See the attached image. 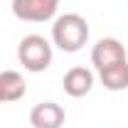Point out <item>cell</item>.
<instances>
[{
	"mask_svg": "<svg viewBox=\"0 0 128 128\" xmlns=\"http://www.w3.org/2000/svg\"><path fill=\"white\" fill-rule=\"evenodd\" d=\"M52 40L62 52H79L89 40V25L81 15H62L52 27Z\"/></svg>",
	"mask_w": 128,
	"mask_h": 128,
	"instance_id": "6da1fadb",
	"label": "cell"
},
{
	"mask_svg": "<svg viewBox=\"0 0 128 128\" xmlns=\"http://www.w3.org/2000/svg\"><path fill=\"white\" fill-rule=\"evenodd\" d=\"M17 59L27 72H44L52 64V44L40 34H27L17 44Z\"/></svg>",
	"mask_w": 128,
	"mask_h": 128,
	"instance_id": "7a4b0ae2",
	"label": "cell"
},
{
	"mask_svg": "<svg viewBox=\"0 0 128 128\" xmlns=\"http://www.w3.org/2000/svg\"><path fill=\"white\" fill-rule=\"evenodd\" d=\"M59 0H12V12L25 22H47L57 15Z\"/></svg>",
	"mask_w": 128,
	"mask_h": 128,
	"instance_id": "3957f363",
	"label": "cell"
},
{
	"mask_svg": "<svg viewBox=\"0 0 128 128\" xmlns=\"http://www.w3.org/2000/svg\"><path fill=\"white\" fill-rule=\"evenodd\" d=\"M91 62H94V66L98 69V72H104V69H108V66H113V64L126 62V49H123V44H121L118 40L106 37V40H101V42L94 47Z\"/></svg>",
	"mask_w": 128,
	"mask_h": 128,
	"instance_id": "277c9868",
	"label": "cell"
},
{
	"mask_svg": "<svg viewBox=\"0 0 128 128\" xmlns=\"http://www.w3.org/2000/svg\"><path fill=\"white\" fill-rule=\"evenodd\" d=\"M30 123L34 128H62L64 108L54 101H42L30 111Z\"/></svg>",
	"mask_w": 128,
	"mask_h": 128,
	"instance_id": "5b68a950",
	"label": "cell"
},
{
	"mask_svg": "<svg viewBox=\"0 0 128 128\" xmlns=\"http://www.w3.org/2000/svg\"><path fill=\"white\" fill-rule=\"evenodd\" d=\"M64 91L69 96H74V98H81V96H86L91 91V86H94V74L89 72V69H84V66H74V69H69L66 74H64Z\"/></svg>",
	"mask_w": 128,
	"mask_h": 128,
	"instance_id": "8992f818",
	"label": "cell"
},
{
	"mask_svg": "<svg viewBox=\"0 0 128 128\" xmlns=\"http://www.w3.org/2000/svg\"><path fill=\"white\" fill-rule=\"evenodd\" d=\"M25 89H27V84H25V79L17 72H2L0 74V104L22 98Z\"/></svg>",
	"mask_w": 128,
	"mask_h": 128,
	"instance_id": "52a82bcc",
	"label": "cell"
},
{
	"mask_svg": "<svg viewBox=\"0 0 128 128\" xmlns=\"http://www.w3.org/2000/svg\"><path fill=\"white\" fill-rule=\"evenodd\" d=\"M98 76H101V84L108 91H123V89H128V62L113 64L108 69L98 72Z\"/></svg>",
	"mask_w": 128,
	"mask_h": 128,
	"instance_id": "ba28073f",
	"label": "cell"
}]
</instances>
